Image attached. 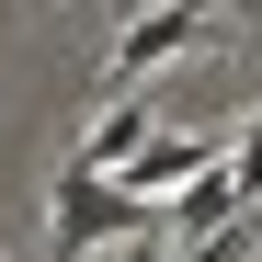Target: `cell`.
<instances>
[{
  "label": "cell",
  "mask_w": 262,
  "mask_h": 262,
  "mask_svg": "<svg viewBox=\"0 0 262 262\" xmlns=\"http://www.w3.org/2000/svg\"><path fill=\"white\" fill-rule=\"evenodd\" d=\"M92 239H160V194H125L103 171H57V262H80Z\"/></svg>",
  "instance_id": "1"
},
{
  "label": "cell",
  "mask_w": 262,
  "mask_h": 262,
  "mask_svg": "<svg viewBox=\"0 0 262 262\" xmlns=\"http://www.w3.org/2000/svg\"><path fill=\"white\" fill-rule=\"evenodd\" d=\"M205 34H216V0H171V12H137V23H125V46H114V92H125V80H148L160 57L205 46Z\"/></svg>",
  "instance_id": "2"
},
{
  "label": "cell",
  "mask_w": 262,
  "mask_h": 262,
  "mask_svg": "<svg viewBox=\"0 0 262 262\" xmlns=\"http://www.w3.org/2000/svg\"><path fill=\"white\" fill-rule=\"evenodd\" d=\"M205 160H216L205 137H160V125H148V137H137V160H125V194H160V205H171Z\"/></svg>",
  "instance_id": "3"
},
{
  "label": "cell",
  "mask_w": 262,
  "mask_h": 262,
  "mask_svg": "<svg viewBox=\"0 0 262 262\" xmlns=\"http://www.w3.org/2000/svg\"><path fill=\"white\" fill-rule=\"evenodd\" d=\"M137 137H148V92L125 80V92H114V114H103V125H92L69 160H80V171H125V160H137Z\"/></svg>",
  "instance_id": "4"
},
{
  "label": "cell",
  "mask_w": 262,
  "mask_h": 262,
  "mask_svg": "<svg viewBox=\"0 0 262 262\" xmlns=\"http://www.w3.org/2000/svg\"><path fill=\"white\" fill-rule=\"evenodd\" d=\"M228 194L262 216V114H251V137H239V171H228Z\"/></svg>",
  "instance_id": "5"
},
{
  "label": "cell",
  "mask_w": 262,
  "mask_h": 262,
  "mask_svg": "<svg viewBox=\"0 0 262 262\" xmlns=\"http://www.w3.org/2000/svg\"><path fill=\"white\" fill-rule=\"evenodd\" d=\"M125 262H160V251H148V239H125Z\"/></svg>",
  "instance_id": "6"
}]
</instances>
